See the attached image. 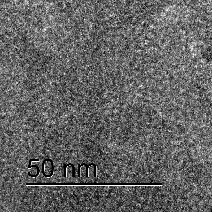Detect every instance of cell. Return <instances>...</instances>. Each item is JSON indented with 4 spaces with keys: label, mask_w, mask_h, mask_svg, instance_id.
<instances>
[{
    "label": "cell",
    "mask_w": 212,
    "mask_h": 212,
    "mask_svg": "<svg viewBox=\"0 0 212 212\" xmlns=\"http://www.w3.org/2000/svg\"><path fill=\"white\" fill-rule=\"evenodd\" d=\"M42 171L43 176L47 178L51 177L53 175L54 166L51 159L47 158L43 160L42 165Z\"/></svg>",
    "instance_id": "1"
},
{
    "label": "cell",
    "mask_w": 212,
    "mask_h": 212,
    "mask_svg": "<svg viewBox=\"0 0 212 212\" xmlns=\"http://www.w3.org/2000/svg\"><path fill=\"white\" fill-rule=\"evenodd\" d=\"M87 164L82 163L81 164L80 168V175L81 177L82 178H84L88 177V167Z\"/></svg>",
    "instance_id": "4"
},
{
    "label": "cell",
    "mask_w": 212,
    "mask_h": 212,
    "mask_svg": "<svg viewBox=\"0 0 212 212\" xmlns=\"http://www.w3.org/2000/svg\"><path fill=\"white\" fill-rule=\"evenodd\" d=\"M64 169H66V178L71 179L75 177V167L73 163H68L65 165Z\"/></svg>",
    "instance_id": "3"
},
{
    "label": "cell",
    "mask_w": 212,
    "mask_h": 212,
    "mask_svg": "<svg viewBox=\"0 0 212 212\" xmlns=\"http://www.w3.org/2000/svg\"><path fill=\"white\" fill-rule=\"evenodd\" d=\"M78 176L80 177H81V175H80V168H81V165L80 164H78Z\"/></svg>",
    "instance_id": "6"
},
{
    "label": "cell",
    "mask_w": 212,
    "mask_h": 212,
    "mask_svg": "<svg viewBox=\"0 0 212 212\" xmlns=\"http://www.w3.org/2000/svg\"><path fill=\"white\" fill-rule=\"evenodd\" d=\"M27 171L28 176L32 178L37 177L40 175L41 170L38 166L37 165H28Z\"/></svg>",
    "instance_id": "2"
},
{
    "label": "cell",
    "mask_w": 212,
    "mask_h": 212,
    "mask_svg": "<svg viewBox=\"0 0 212 212\" xmlns=\"http://www.w3.org/2000/svg\"><path fill=\"white\" fill-rule=\"evenodd\" d=\"M96 166L93 164H91L88 167V176L89 177L96 176Z\"/></svg>",
    "instance_id": "5"
}]
</instances>
